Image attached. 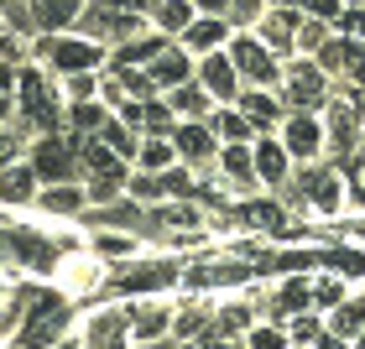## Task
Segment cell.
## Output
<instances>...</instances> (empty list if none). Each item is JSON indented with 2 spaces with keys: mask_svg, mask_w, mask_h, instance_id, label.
Here are the masks:
<instances>
[{
  "mask_svg": "<svg viewBox=\"0 0 365 349\" xmlns=\"http://www.w3.org/2000/svg\"><path fill=\"white\" fill-rule=\"evenodd\" d=\"M287 146H292L297 157H308L313 146H319V130H313V120H303V115H297V120L287 125Z\"/></svg>",
  "mask_w": 365,
  "mask_h": 349,
  "instance_id": "6",
  "label": "cell"
},
{
  "mask_svg": "<svg viewBox=\"0 0 365 349\" xmlns=\"http://www.w3.org/2000/svg\"><path fill=\"white\" fill-rule=\"evenodd\" d=\"M334 141H339V146L350 141V105H344V110L334 105Z\"/></svg>",
  "mask_w": 365,
  "mask_h": 349,
  "instance_id": "21",
  "label": "cell"
},
{
  "mask_svg": "<svg viewBox=\"0 0 365 349\" xmlns=\"http://www.w3.org/2000/svg\"><path fill=\"white\" fill-rule=\"evenodd\" d=\"M245 110H251L256 120H272V99H256V94H251V99H245Z\"/></svg>",
  "mask_w": 365,
  "mask_h": 349,
  "instance_id": "23",
  "label": "cell"
},
{
  "mask_svg": "<svg viewBox=\"0 0 365 349\" xmlns=\"http://www.w3.org/2000/svg\"><path fill=\"white\" fill-rule=\"evenodd\" d=\"M152 53H157V42H130L120 63H130V58H152Z\"/></svg>",
  "mask_w": 365,
  "mask_h": 349,
  "instance_id": "24",
  "label": "cell"
},
{
  "mask_svg": "<svg viewBox=\"0 0 365 349\" xmlns=\"http://www.w3.org/2000/svg\"><path fill=\"white\" fill-rule=\"evenodd\" d=\"M251 349H277V334H256V339H251Z\"/></svg>",
  "mask_w": 365,
  "mask_h": 349,
  "instance_id": "31",
  "label": "cell"
},
{
  "mask_svg": "<svg viewBox=\"0 0 365 349\" xmlns=\"http://www.w3.org/2000/svg\"><path fill=\"white\" fill-rule=\"evenodd\" d=\"M6 99H11V68H0V110H6Z\"/></svg>",
  "mask_w": 365,
  "mask_h": 349,
  "instance_id": "30",
  "label": "cell"
},
{
  "mask_svg": "<svg viewBox=\"0 0 365 349\" xmlns=\"http://www.w3.org/2000/svg\"><path fill=\"white\" fill-rule=\"evenodd\" d=\"M31 193V172H0V198H26Z\"/></svg>",
  "mask_w": 365,
  "mask_h": 349,
  "instance_id": "12",
  "label": "cell"
},
{
  "mask_svg": "<svg viewBox=\"0 0 365 349\" xmlns=\"http://www.w3.org/2000/svg\"><path fill=\"white\" fill-rule=\"evenodd\" d=\"M198 6H204V11H225V0H198Z\"/></svg>",
  "mask_w": 365,
  "mask_h": 349,
  "instance_id": "32",
  "label": "cell"
},
{
  "mask_svg": "<svg viewBox=\"0 0 365 349\" xmlns=\"http://www.w3.org/2000/svg\"><path fill=\"white\" fill-rule=\"evenodd\" d=\"M31 11H37V21H42V26H63V21H68V16L78 11V0H37Z\"/></svg>",
  "mask_w": 365,
  "mask_h": 349,
  "instance_id": "5",
  "label": "cell"
},
{
  "mask_svg": "<svg viewBox=\"0 0 365 349\" xmlns=\"http://www.w3.org/2000/svg\"><path fill=\"white\" fill-rule=\"evenodd\" d=\"M130 16H136V6H94L89 11V31H99V37H110V31H125L130 26Z\"/></svg>",
  "mask_w": 365,
  "mask_h": 349,
  "instance_id": "2",
  "label": "cell"
},
{
  "mask_svg": "<svg viewBox=\"0 0 365 349\" xmlns=\"http://www.w3.org/2000/svg\"><path fill=\"white\" fill-rule=\"evenodd\" d=\"M220 125H225V136H235V141L245 136V130H251V125H245V120H240V115H225V120H220Z\"/></svg>",
  "mask_w": 365,
  "mask_h": 349,
  "instance_id": "25",
  "label": "cell"
},
{
  "mask_svg": "<svg viewBox=\"0 0 365 349\" xmlns=\"http://www.w3.org/2000/svg\"><path fill=\"white\" fill-rule=\"evenodd\" d=\"M178 141H182V152H193V157H198V152H209V136H204L198 125H188V130H182Z\"/></svg>",
  "mask_w": 365,
  "mask_h": 349,
  "instance_id": "17",
  "label": "cell"
},
{
  "mask_svg": "<svg viewBox=\"0 0 365 349\" xmlns=\"http://www.w3.org/2000/svg\"><path fill=\"white\" fill-rule=\"evenodd\" d=\"M37 172H47V177H63V172H68L63 146H42V152H37Z\"/></svg>",
  "mask_w": 365,
  "mask_h": 349,
  "instance_id": "10",
  "label": "cell"
},
{
  "mask_svg": "<svg viewBox=\"0 0 365 349\" xmlns=\"http://www.w3.org/2000/svg\"><path fill=\"white\" fill-rule=\"evenodd\" d=\"M225 162H230V172H235V177H245V172H251V157H245V152H230Z\"/></svg>",
  "mask_w": 365,
  "mask_h": 349,
  "instance_id": "26",
  "label": "cell"
},
{
  "mask_svg": "<svg viewBox=\"0 0 365 349\" xmlns=\"http://www.w3.org/2000/svg\"><path fill=\"white\" fill-rule=\"evenodd\" d=\"M47 209H78V198L73 193H53V198H47Z\"/></svg>",
  "mask_w": 365,
  "mask_h": 349,
  "instance_id": "28",
  "label": "cell"
},
{
  "mask_svg": "<svg viewBox=\"0 0 365 349\" xmlns=\"http://www.w3.org/2000/svg\"><path fill=\"white\" fill-rule=\"evenodd\" d=\"M157 281H173V266H141V271H130L120 287L136 292V287H157Z\"/></svg>",
  "mask_w": 365,
  "mask_h": 349,
  "instance_id": "8",
  "label": "cell"
},
{
  "mask_svg": "<svg viewBox=\"0 0 365 349\" xmlns=\"http://www.w3.org/2000/svg\"><path fill=\"white\" fill-rule=\"evenodd\" d=\"M282 303H287V308H303V303H308V287H287V297H282Z\"/></svg>",
  "mask_w": 365,
  "mask_h": 349,
  "instance_id": "29",
  "label": "cell"
},
{
  "mask_svg": "<svg viewBox=\"0 0 365 349\" xmlns=\"http://www.w3.org/2000/svg\"><path fill=\"white\" fill-rule=\"evenodd\" d=\"M308 6H313V11H329V6H334V0H308Z\"/></svg>",
  "mask_w": 365,
  "mask_h": 349,
  "instance_id": "34",
  "label": "cell"
},
{
  "mask_svg": "<svg viewBox=\"0 0 365 349\" xmlns=\"http://www.w3.org/2000/svg\"><path fill=\"white\" fill-rule=\"evenodd\" d=\"M53 63H58V68H89V63H94V42H58Z\"/></svg>",
  "mask_w": 365,
  "mask_h": 349,
  "instance_id": "4",
  "label": "cell"
},
{
  "mask_svg": "<svg viewBox=\"0 0 365 349\" xmlns=\"http://www.w3.org/2000/svg\"><path fill=\"white\" fill-rule=\"evenodd\" d=\"M355 105H360V110H365V78H360V89H355Z\"/></svg>",
  "mask_w": 365,
  "mask_h": 349,
  "instance_id": "33",
  "label": "cell"
},
{
  "mask_svg": "<svg viewBox=\"0 0 365 349\" xmlns=\"http://www.w3.org/2000/svg\"><path fill=\"white\" fill-rule=\"evenodd\" d=\"M182 73H188V63H182V58H162V63H157V78H162V84H178Z\"/></svg>",
  "mask_w": 365,
  "mask_h": 349,
  "instance_id": "15",
  "label": "cell"
},
{
  "mask_svg": "<svg viewBox=\"0 0 365 349\" xmlns=\"http://www.w3.org/2000/svg\"><path fill=\"white\" fill-rule=\"evenodd\" d=\"M73 120H78V125H99V110H94V105H78Z\"/></svg>",
  "mask_w": 365,
  "mask_h": 349,
  "instance_id": "27",
  "label": "cell"
},
{
  "mask_svg": "<svg viewBox=\"0 0 365 349\" xmlns=\"http://www.w3.org/2000/svg\"><path fill=\"white\" fill-rule=\"evenodd\" d=\"M360 323H365V308H344L339 318H334V334H355Z\"/></svg>",
  "mask_w": 365,
  "mask_h": 349,
  "instance_id": "16",
  "label": "cell"
},
{
  "mask_svg": "<svg viewBox=\"0 0 365 349\" xmlns=\"http://www.w3.org/2000/svg\"><path fill=\"white\" fill-rule=\"evenodd\" d=\"M89 167H94V172H105V177H115V167H110V152H99V146H89Z\"/></svg>",
  "mask_w": 365,
  "mask_h": 349,
  "instance_id": "22",
  "label": "cell"
},
{
  "mask_svg": "<svg viewBox=\"0 0 365 349\" xmlns=\"http://www.w3.org/2000/svg\"><path fill=\"white\" fill-rule=\"evenodd\" d=\"M99 349H120V323H115V318L99 323Z\"/></svg>",
  "mask_w": 365,
  "mask_h": 349,
  "instance_id": "19",
  "label": "cell"
},
{
  "mask_svg": "<svg viewBox=\"0 0 365 349\" xmlns=\"http://www.w3.org/2000/svg\"><path fill=\"white\" fill-rule=\"evenodd\" d=\"M267 37L277 42V47H292L287 37H292V26H287V16H277V21H267Z\"/></svg>",
  "mask_w": 365,
  "mask_h": 349,
  "instance_id": "20",
  "label": "cell"
},
{
  "mask_svg": "<svg viewBox=\"0 0 365 349\" xmlns=\"http://www.w3.org/2000/svg\"><path fill=\"white\" fill-rule=\"evenodd\" d=\"M256 167H261V177H282V172H287V167H282V152H277V146H261V152H256Z\"/></svg>",
  "mask_w": 365,
  "mask_h": 349,
  "instance_id": "14",
  "label": "cell"
},
{
  "mask_svg": "<svg viewBox=\"0 0 365 349\" xmlns=\"http://www.w3.org/2000/svg\"><path fill=\"white\" fill-rule=\"evenodd\" d=\"M235 63H240V68H245V73H256V78H261V84H272V58H267V53H261V47H256V42H235Z\"/></svg>",
  "mask_w": 365,
  "mask_h": 349,
  "instance_id": "3",
  "label": "cell"
},
{
  "mask_svg": "<svg viewBox=\"0 0 365 349\" xmlns=\"http://www.w3.org/2000/svg\"><path fill=\"white\" fill-rule=\"evenodd\" d=\"M319 94H324V84H319V73H313V68L292 73V99H297V105H313Z\"/></svg>",
  "mask_w": 365,
  "mask_h": 349,
  "instance_id": "9",
  "label": "cell"
},
{
  "mask_svg": "<svg viewBox=\"0 0 365 349\" xmlns=\"http://www.w3.org/2000/svg\"><path fill=\"white\" fill-rule=\"evenodd\" d=\"M21 99H26V115H31L37 125H53V89H47L37 73L21 78Z\"/></svg>",
  "mask_w": 365,
  "mask_h": 349,
  "instance_id": "1",
  "label": "cell"
},
{
  "mask_svg": "<svg viewBox=\"0 0 365 349\" xmlns=\"http://www.w3.org/2000/svg\"><path fill=\"white\" fill-rule=\"evenodd\" d=\"M303 182H308V193L319 198V204H334V198H339V182L329 177V172H308Z\"/></svg>",
  "mask_w": 365,
  "mask_h": 349,
  "instance_id": "11",
  "label": "cell"
},
{
  "mask_svg": "<svg viewBox=\"0 0 365 349\" xmlns=\"http://www.w3.org/2000/svg\"><path fill=\"white\" fill-rule=\"evenodd\" d=\"M220 37H225L220 21H198V26H188V42H193V47H214Z\"/></svg>",
  "mask_w": 365,
  "mask_h": 349,
  "instance_id": "13",
  "label": "cell"
},
{
  "mask_svg": "<svg viewBox=\"0 0 365 349\" xmlns=\"http://www.w3.org/2000/svg\"><path fill=\"white\" fill-rule=\"evenodd\" d=\"M162 21H168L173 31H178V26H188V6H182V0H168V6H162Z\"/></svg>",
  "mask_w": 365,
  "mask_h": 349,
  "instance_id": "18",
  "label": "cell"
},
{
  "mask_svg": "<svg viewBox=\"0 0 365 349\" xmlns=\"http://www.w3.org/2000/svg\"><path fill=\"white\" fill-rule=\"evenodd\" d=\"M204 84H209L214 94H235V73H230L225 58H209V63H204Z\"/></svg>",
  "mask_w": 365,
  "mask_h": 349,
  "instance_id": "7",
  "label": "cell"
}]
</instances>
